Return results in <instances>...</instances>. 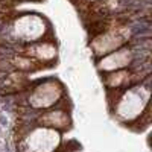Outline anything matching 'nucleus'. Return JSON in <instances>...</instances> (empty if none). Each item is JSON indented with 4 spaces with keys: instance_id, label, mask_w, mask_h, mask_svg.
<instances>
[{
    "instance_id": "obj_1",
    "label": "nucleus",
    "mask_w": 152,
    "mask_h": 152,
    "mask_svg": "<svg viewBox=\"0 0 152 152\" xmlns=\"http://www.w3.org/2000/svg\"><path fill=\"white\" fill-rule=\"evenodd\" d=\"M151 90L146 85H134L125 90L116 102V117L120 122H131L142 116L149 108Z\"/></svg>"
},
{
    "instance_id": "obj_2",
    "label": "nucleus",
    "mask_w": 152,
    "mask_h": 152,
    "mask_svg": "<svg viewBox=\"0 0 152 152\" xmlns=\"http://www.w3.org/2000/svg\"><path fill=\"white\" fill-rule=\"evenodd\" d=\"M61 145V134L58 129L49 126H38L31 129L21 140L23 152H55Z\"/></svg>"
},
{
    "instance_id": "obj_3",
    "label": "nucleus",
    "mask_w": 152,
    "mask_h": 152,
    "mask_svg": "<svg viewBox=\"0 0 152 152\" xmlns=\"http://www.w3.org/2000/svg\"><path fill=\"white\" fill-rule=\"evenodd\" d=\"M46 21L37 14H26L18 17L12 24V34L18 41L35 43L46 34Z\"/></svg>"
},
{
    "instance_id": "obj_4",
    "label": "nucleus",
    "mask_w": 152,
    "mask_h": 152,
    "mask_svg": "<svg viewBox=\"0 0 152 152\" xmlns=\"http://www.w3.org/2000/svg\"><path fill=\"white\" fill-rule=\"evenodd\" d=\"M62 96V88L55 81L43 82L38 87H35L31 91L28 100L32 108L35 110H46L53 107Z\"/></svg>"
},
{
    "instance_id": "obj_5",
    "label": "nucleus",
    "mask_w": 152,
    "mask_h": 152,
    "mask_svg": "<svg viewBox=\"0 0 152 152\" xmlns=\"http://www.w3.org/2000/svg\"><path fill=\"white\" fill-rule=\"evenodd\" d=\"M126 31L125 29H110L105 34L99 35L97 38H94L91 47L94 50V53L97 55H107L113 50L119 49L125 41H126Z\"/></svg>"
},
{
    "instance_id": "obj_6",
    "label": "nucleus",
    "mask_w": 152,
    "mask_h": 152,
    "mask_svg": "<svg viewBox=\"0 0 152 152\" xmlns=\"http://www.w3.org/2000/svg\"><path fill=\"white\" fill-rule=\"evenodd\" d=\"M131 62H132V50L122 47V49L113 50V52L107 53V56H104L99 61L97 69L100 72H116V70L125 69Z\"/></svg>"
},
{
    "instance_id": "obj_7",
    "label": "nucleus",
    "mask_w": 152,
    "mask_h": 152,
    "mask_svg": "<svg viewBox=\"0 0 152 152\" xmlns=\"http://www.w3.org/2000/svg\"><path fill=\"white\" fill-rule=\"evenodd\" d=\"M38 120H40V123L43 126H49V128H53V129H66L70 122L67 113L61 111V110L46 111L41 114Z\"/></svg>"
},
{
    "instance_id": "obj_8",
    "label": "nucleus",
    "mask_w": 152,
    "mask_h": 152,
    "mask_svg": "<svg viewBox=\"0 0 152 152\" xmlns=\"http://www.w3.org/2000/svg\"><path fill=\"white\" fill-rule=\"evenodd\" d=\"M28 56H32L34 59L46 62V61H53L56 56V47L52 43H38L28 49Z\"/></svg>"
},
{
    "instance_id": "obj_9",
    "label": "nucleus",
    "mask_w": 152,
    "mask_h": 152,
    "mask_svg": "<svg viewBox=\"0 0 152 152\" xmlns=\"http://www.w3.org/2000/svg\"><path fill=\"white\" fill-rule=\"evenodd\" d=\"M131 79V73L125 72V70H116L111 75H108L107 78V85L111 88H120L123 85H126Z\"/></svg>"
},
{
    "instance_id": "obj_10",
    "label": "nucleus",
    "mask_w": 152,
    "mask_h": 152,
    "mask_svg": "<svg viewBox=\"0 0 152 152\" xmlns=\"http://www.w3.org/2000/svg\"><path fill=\"white\" fill-rule=\"evenodd\" d=\"M88 2H97V0H88Z\"/></svg>"
}]
</instances>
